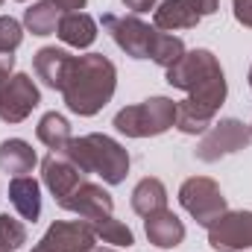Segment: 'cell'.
<instances>
[{
	"mask_svg": "<svg viewBox=\"0 0 252 252\" xmlns=\"http://www.w3.org/2000/svg\"><path fill=\"white\" fill-rule=\"evenodd\" d=\"M118 88V67L109 56L103 53H85V56H73L67 76L62 85V100L64 106L79 115V118H94L100 115Z\"/></svg>",
	"mask_w": 252,
	"mask_h": 252,
	"instance_id": "cell-1",
	"label": "cell"
},
{
	"mask_svg": "<svg viewBox=\"0 0 252 252\" xmlns=\"http://www.w3.org/2000/svg\"><path fill=\"white\" fill-rule=\"evenodd\" d=\"M167 82L173 88L185 91L190 103L199 112H205L208 118H217V112H220V106L226 103V94H229L220 59L205 47L185 50V56L179 62L173 67H167Z\"/></svg>",
	"mask_w": 252,
	"mask_h": 252,
	"instance_id": "cell-2",
	"label": "cell"
},
{
	"mask_svg": "<svg viewBox=\"0 0 252 252\" xmlns=\"http://www.w3.org/2000/svg\"><path fill=\"white\" fill-rule=\"evenodd\" d=\"M64 153L85 176L94 173L100 176L106 185H121L129 173V153L121 141H115L112 135H103V132H91V135H82V138H70L67 147L59 150Z\"/></svg>",
	"mask_w": 252,
	"mask_h": 252,
	"instance_id": "cell-3",
	"label": "cell"
},
{
	"mask_svg": "<svg viewBox=\"0 0 252 252\" xmlns=\"http://www.w3.org/2000/svg\"><path fill=\"white\" fill-rule=\"evenodd\" d=\"M112 126L126 138H156L176 126V100L150 97L144 103L126 106L115 115Z\"/></svg>",
	"mask_w": 252,
	"mask_h": 252,
	"instance_id": "cell-4",
	"label": "cell"
},
{
	"mask_svg": "<svg viewBox=\"0 0 252 252\" xmlns=\"http://www.w3.org/2000/svg\"><path fill=\"white\" fill-rule=\"evenodd\" d=\"M179 205L205 229L217 217H223L229 211V202H226L220 185L214 179H208V176H190V179H185L182 188H179Z\"/></svg>",
	"mask_w": 252,
	"mask_h": 252,
	"instance_id": "cell-5",
	"label": "cell"
},
{
	"mask_svg": "<svg viewBox=\"0 0 252 252\" xmlns=\"http://www.w3.org/2000/svg\"><path fill=\"white\" fill-rule=\"evenodd\" d=\"M252 144V132L250 124L238 121V118H220L217 124H211V129L199 138L196 144V158L205 161V164H214L220 161L223 156H232V153H241Z\"/></svg>",
	"mask_w": 252,
	"mask_h": 252,
	"instance_id": "cell-6",
	"label": "cell"
},
{
	"mask_svg": "<svg viewBox=\"0 0 252 252\" xmlns=\"http://www.w3.org/2000/svg\"><path fill=\"white\" fill-rule=\"evenodd\" d=\"M103 30L115 38V44L132 59H150L153 41H156V27L144 24L138 15H103Z\"/></svg>",
	"mask_w": 252,
	"mask_h": 252,
	"instance_id": "cell-7",
	"label": "cell"
},
{
	"mask_svg": "<svg viewBox=\"0 0 252 252\" xmlns=\"http://www.w3.org/2000/svg\"><path fill=\"white\" fill-rule=\"evenodd\" d=\"M97 235L85 220H56L32 252H94Z\"/></svg>",
	"mask_w": 252,
	"mask_h": 252,
	"instance_id": "cell-8",
	"label": "cell"
},
{
	"mask_svg": "<svg viewBox=\"0 0 252 252\" xmlns=\"http://www.w3.org/2000/svg\"><path fill=\"white\" fill-rule=\"evenodd\" d=\"M208 247L214 252L252 250V211H226L208 226Z\"/></svg>",
	"mask_w": 252,
	"mask_h": 252,
	"instance_id": "cell-9",
	"label": "cell"
},
{
	"mask_svg": "<svg viewBox=\"0 0 252 252\" xmlns=\"http://www.w3.org/2000/svg\"><path fill=\"white\" fill-rule=\"evenodd\" d=\"M41 103V91L30 73H12L0 94V121L3 124H21L32 115V109Z\"/></svg>",
	"mask_w": 252,
	"mask_h": 252,
	"instance_id": "cell-10",
	"label": "cell"
},
{
	"mask_svg": "<svg viewBox=\"0 0 252 252\" xmlns=\"http://www.w3.org/2000/svg\"><path fill=\"white\" fill-rule=\"evenodd\" d=\"M64 211H70V214H76L79 220H85V223H91V220H100V217H109L112 211H115V199H112V193L103 188V185H97V182H79V188L73 190V193H67L62 202Z\"/></svg>",
	"mask_w": 252,
	"mask_h": 252,
	"instance_id": "cell-11",
	"label": "cell"
},
{
	"mask_svg": "<svg viewBox=\"0 0 252 252\" xmlns=\"http://www.w3.org/2000/svg\"><path fill=\"white\" fill-rule=\"evenodd\" d=\"M41 182L56 196V202H62L67 193H73L79 188V182H85V173L64 153H50L41 161Z\"/></svg>",
	"mask_w": 252,
	"mask_h": 252,
	"instance_id": "cell-12",
	"label": "cell"
},
{
	"mask_svg": "<svg viewBox=\"0 0 252 252\" xmlns=\"http://www.w3.org/2000/svg\"><path fill=\"white\" fill-rule=\"evenodd\" d=\"M144 235L156 250H176L185 241V223L170 208H164L158 214L144 217Z\"/></svg>",
	"mask_w": 252,
	"mask_h": 252,
	"instance_id": "cell-13",
	"label": "cell"
},
{
	"mask_svg": "<svg viewBox=\"0 0 252 252\" xmlns=\"http://www.w3.org/2000/svg\"><path fill=\"white\" fill-rule=\"evenodd\" d=\"M202 21V15L193 9L190 0H161L153 9V27L161 32H176V30H193Z\"/></svg>",
	"mask_w": 252,
	"mask_h": 252,
	"instance_id": "cell-14",
	"label": "cell"
},
{
	"mask_svg": "<svg viewBox=\"0 0 252 252\" xmlns=\"http://www.w3.org/2000/svg\"><path fill=\"white\" fill-rule=\"evenodd\" d=\"M70 53L62 47H41L35 56H32V70L35 76L50 88V91H62L64 76H67V67H70Z\"/></svg>",
	"mask_w": 252,
	"mask_h": 252,
	"instance_id": "cell-15",
	"label": "cell"
},
{
	"mask_svg": "<svg viewBox=\"0 0 252 252\" xmlns=\"http://www.w3.org/2000/svg\"><path fill=\"white\" fill-rule=\"evenodd\" d=\"M9 202L21 220L35 223L41 217V185L32 176H12L9 182Z\"/></svg>",
	"mask_w": 252,
	"mask_h": 252,
	"instance_id": "cell-16",
	"label": "cell"
},
{
	"mask_svg": "<svg viewBox=\"0 0 252 252\" xmlns=\"http://www.w3.org/2000/svg\"><path fill=\"white\" fill-rule=\"evenodd\" d=\"M35 164H38V156L32 144H27L24 138H6L0 144V170L6 176H30Z\"/></svg>",
	"mask_w": 252,
	"mask_h": 252,
	"instance_id": "cell-17",
	"label": "cell"
},
{
	"mask_svg": "<svg viewBox=\"0 0 252 252\" xmlns=\"http://www.w3.org/2000/svg\"><path fill=\"white\" fill-rule=\"evenodd\" d=\"M56 35L62 38L67 47H76V50H85L97 41V21L88 15V12H67L59 21V30Z\"/></svg>",
	"mask_w": 252,
	"mask_h": 252,
	"instance_id": "cell-18",
	"label": "cell"
},
{
	"mask_svg": "<svg viewBox=\"0 0 252 252\" xmlns=\"http://www.w3.org/2000/svg\"><path fill=\"white\" fill-rule=\"evenodd\" d=\"M132 211L138 217H150V214H158L167 208V188L161 179L156 176H144L135 188H132Z\"/></svg>",
	"mask_w": 252,
	"mask_h": 252,
	"instance_id": "cell-19",
	"label": "cell"
},
{
	"mask_svg": "<svg viewBox=\"0 0 252 252\" xmlns=\"http://www.w3.org/2000/svg\"><path fill=\"white\" fill-rule=\"evenodd\" d=\"M59 21H62V12L56 9L53 0H38L30 9H24V27L32 35H53L59 30Z\"/></svg>",
	"mask_w": 252,
	"mask_h": 252,
	"instance_id": "cell-20",
	"label": "cell"
},
{
	"mask_svg": "<svg viewBox=\"0 0 252 252\" xmlns=\"http://www.w3.org/2000/svg\"><path fill=\"white\" fill-rule=\"evenodd\" d=\"M35 135H38V141L50 150V153H59L67 147V141L73 138L70 135V124H67V118L59 115V112H47L38 126H35Z\"/></svg>",
	"mask_w": 252,
	"mask_h": 252,
	"instance_id": "cell-21",
	"label": "cell"
},
{
	"mask_svg": "<svg viewBox=\"0 0 252 252\" xmlns=\"http://www.w3.org/2000/svg\"><path fill=\"white\" fill-rule=\"evenodd\" d=\"M91 229H94V235H97V241H103V244H112V247H135V235H132V229L121 223L115 214H109V217H100V220H91L88 223Z\"/></svg>",
	"mask_w": 252,
	"mask_h": 252,
	"instance_id": "cell-22",
	"label": "cell"
},
{
	"mask_svg": "<svg viewBox=\"0 0 252 252\" xmlns=\"http://www.w3.org/2000/svg\"><path fill=\"white\" fill-rule=\"evenodd\" d=\"M185 56V41L179 38V35H173V32H156V41H153V50H150V59L158 64V67H173V64L179 62Z\"/></svg>",
	"mask_w": 252,
	"mask_h": 252,
	"instance_id": "cell-23",
	"label": "cell"
},
{
	"mask_svg": "<svg viewBox=\"0 0 252 252\" xmlns=\"http://www.w3.org/2000/svg\"><path fill=\"white\" fill-rule=\"evenodd\" d=\"M214 124V118H208L205 112H199L188 97L176 100V129L182 135H205Z\"/></svg>",
	"mask_w": 252,
	"mask_h": 252,
	"instance_id": "cell-24",
	"label": "cell"
},
{
	"mask_svg": "<svg viewBox=\"0 0 252 252\" xmlns=\"http://www.w3.org/2000/svg\"><path fill=\"white\" fill-rule=\"evenodd\" d=\"M24 244H27V226L12 214H0V247L15 252Z\"/></svg>",
	"mask_w": 252,
	"mask_h": 252,
	"instance_id": "cell-25",
	"label": "cell"
},
{
	"mask_svg": "<svg viewBox=\"0 0 252 252\" xmlns=\"http://www.w3.org/2000/svg\"><path fill=\"white\" fill-rule=\"evenodd\" d=\"M24 41V24L12 15H0V53L12 56Z\"/></svg>",
	"mask_w": 252,
	"mask_h": 252,
	"instance_id": "cell-26",
	"label": "cell"
},
{
	"mask_svg": "<svg viewBox=\"0 0 252 252\" xmlns=\"http://www.w3.org/2000/svg\"><path fill=\"white\" fill-rule=\"evenodd\" d=\"M232 9H235V21L252 30V0H232Z\"/></svg>",
	"mask_w": 252,
	"mask_h": 252,
	"instance_id": "cell-27",
	"label": "cell"
},
{
	"mask_svg": "<svg viewBox=\"0 0 252 252\" xmlns=\"http://www.w3.org/2000/svg\"><path fill=\"white\" fill-rule=\"evenodd\" d=\"M12 67H15V56H6V53H0V94H3L6 82L12 79Z\"/></svg>",
	"mask_w": 252,
	"mask_h": 252,
	"instance_id": "cell-28",
	"label": "cell"
},
{
	"mask_svg": "<svg viewBox=\"0 0 252 252\" xmlns=\"http://www.w3.org/2000/svg\"><path fill=\"white\" fill-rule=\"evenodd\" d=\"M124 6L126 9H132L135 15H144V12H153L158 3H156V0H124Z\"/></svg>",
	"mask_w": 252,
	"mask_h": 252,
	"instance_id": "cell-29",
	"label": "cell"
},
{
	"mask_svg": "<svg viewBox=\"0 0 252 252\" xmlns=\"http://www.w3.org/2000/svg\"><path fill=\"white\" fill-rule=\"evenodd\" d=\"M53 3H56V9H59L62 15H67V12H82L88 0H53Z\"/></svg>",
	"mask_w": 252,
	"mask_h": 252,
	"instance_id": "cell-30",
	"label": "cell"
},
{
	"mask_svg": "<svg viewBox=\"0 0 252 252\" xmlns=\"http://www.w3.org/2000/svg\"><path fill=\"white\" fill-rule=\"evenodd\" d=\"M193 3V9L205 18V15H214L217 12V6H220V0H190Z\"/></svg>",
	"mask_w": 252,
	"mask_h": 252,
	"instance_id": "cell-31",
	"label": "cell"
},
{
	"mask_svg": "<svg viewBox=\"0 0 252 252\" xmlns=\"http://www.w3.org/2000/svg\"><path fill=\"white\" fill-rule=\"evenodd\" d=\"M94 252H115V250H94Z\"/></svg>",
	"mask_w": 252,
	"mask_h": 252,
	"instance_id": "cell-32",
	"label": "cell"
},
{
	"mask_svg": "<svg viewBox=\"0 0 252 252\" xmlns=\"http://www.w3.org/2000/svg\"><path fill=\"white\" fill-rule=\"evenodd\" d=\"M250 88H252V67H250Z\"/></svg>",
	"mask_w": 252,
	"mask_h": 252,
	"instance_id": "cell-33",
	"label": "cell"
},
{
	"mask_svg": "<svg viewBox=\"0 0 252 252\" xmlns=\"http://www.w3.org/2000/svg\"><path fill=\"white\" fill-rule=\"evenodd\" d=\"M0 252H12V250H3V247H0Z\"/></svg>",
	"mask_w": 252,
	"mask_h": 252,
	"instance_id": "cell-34",
	"label": "cell"
},
{
	"mask_svg": "<svg viewBox=\"0 0 252 252\" xmlns=\"http://www.w3.org/2000/svg\"><path fill=\"white\" fill-rule=\"evenodd\" d=\"M18 3H27V0H18Z\"/></svg>",
	"mask_w": 252,
	"mask_h": 252,
	"instance_id": "cell-35",
	"label": "cell"
},
{
	"mask_svg": "<svg viewBox=\"0 0 252 252\" xmlns=\"http://www.w3.org/2000/svg\"><path fill=\"white\" fill-rule=\"evenodd\" d=\"M250 132H252V124H250Z\"/></svg>",
	"mask_w": 252,
	"mask_h": 252,
	"instance_id": "cell-36",
	"label": "cell"
},
{
	"mask_svg": "<svg viewBox=\"0 0 252 252\" xmlns=\"http://www.w3.org/2000/svg\"><path fill=\"white\" fill-rule=\"evenodd\" d=\"M0 6H3V0H0Z\"/></svg>",
	"mask_w": 252,
	"mask_h": 252,
	"instance_id": "cell-37",
	"label": "cell"
}]
</instances>
